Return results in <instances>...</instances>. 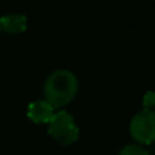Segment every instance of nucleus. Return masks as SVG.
I'll use <instances>...</instances> for the list:
<instances>
[{
	"instance_id": "obj_1",
	"label": "nucleus",
	"mask_w": 155,
	"mask_h": 155,
	"mask_svg": "<svg viewBox=\"0 0 155 155\" xmlns=\"http://www.w3.org/2000/svg\"><path fill=\"white\" fill-rule=\"evenodd\" d=\"M80 91V81L77 75L66 68H59L50 72L44 81L42 94L44 100L56 110H62L71 104Z\"/></svg>"
},
{
	"instance_id": "obj_2",
	"label": "nucleus",
	"mask_w": 155,
	"mask_h": 155,
	"mask_svg": "<svg viewBox=\"0 0 155 155\" xmlns=\"http://www.w3.org/2000/svg\"><path fill=\"white\" fill-rule=\"evenodd\" d=\"M47 133L60 146H71L80 139V127L66 110H57L47 124Z\"/></svg>"
},
{
	"instance_id": "obj_3",
	"label": "nucleus",
	"mask_w": 155,
	"mask_h": 155,
	"mask_svg": "<svg viewBox=\"0 0 155 155\" xmlns=\"http://www.w3.org/2000/svg\"><path fill=\"white\" fill-rule=\"evenodd\" d=\"M128 131L134 143L148 146L155 142V108H142L130 120Z\"/></svg>"
},
{
	"instance_id": "obj_4",
	"label": "nucleus",
	"mask_w": 155,
	"mask_h": 155,
	"mask_svg": "<svg viewBox=\"0 0 155 155\" xmlns=\"http://www.w3.org/2000/svg\"><path fill=\"white\" fill-rule=\"evenodd\" d=\"M56 111L57 110L51 104L47 103L44 98H41V100L32 101L27 105L26 114H27V119L30 122H33L35 125H47Z\"/></svg>"
},
{
	"instance_id": "obj_5",
	"label": "nucleus",
	"mask_w": 155,
	"mask_h": 155,
	"mask_svg": "<svg viewBox=\"0 0 155 155\" xmlns=\"http://www.w3.org/2000/svg\"><path fill=\"white\" fill-rule=\"evenodd\" d=\"M27 30V17L21 12L0 15V32L6 35H21Z\"/></svg>"
},
{
	"instance_id": "obj_6",
	"label": "nucleus",
	"mask_w": 155,
	"mask_h": 155,
	"mask_svg": "<svg viewBox=\"0 0 155 155\" xmlns=\"http://www.w3.org/2000/svg\"><path fill=\"white\" fill-rule=\"evenodd\" d=\"M117 155H152L145 146L137 143H128L119 149Z\"/></svg>"
},
{
	"instance_id": "obj_7",
	"label": "nucleus",
	"mask_w": 155,
	"mask_h": 155,
	"mask_svg": "<svg viewBox=\"0 0 155 155\" xmlns=\"http://www.w3.org/2000/svg\"><path fill=\"white\" fill-rule=\"evenodd\" d=\"M155 107V92H146L143 97V108H154Z\"/></svg>"
}]
</instances>
